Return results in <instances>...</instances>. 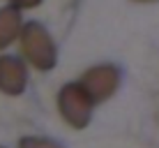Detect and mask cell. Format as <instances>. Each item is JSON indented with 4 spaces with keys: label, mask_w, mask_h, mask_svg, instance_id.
<instances>
[{
    "label": "cell",
    "mask_w": 159,
    "mask_h": 148,
    "mask_svg": "<svg viewBox=\"0 0 159 148\" xmlns=\"http://www.w3.org/2000/svg\"><path fill=\"white\" fill-rule=\"evenodd\" d=\"M19 32H21V51H23V56L28 58L37 69H44V72H46V69L56 67V60H58L56 44H53L51 35L46 32L44 26L30 21V23H25Z\"/></svg>",
    "instance_id": "6da1fadb"
},
{
    "label": "cell",
    "mask_w": 159,
    "mask_h": 148,
    "mask_svg": "<svg viewBox=\"0 0 159 148\" xmlns=\"http://www.w3.org/2000/svg\"><path fill=\"white\" fill-rule=\"evenodd\" d=\"M58 107L62 118L76 130H83L92 118V100L81 84L62 86V90L58 95Z\"/></svg>",
    "instance_id": "7a4b0ae2"
},
{
    "label": "cell",
    "mask_w": 159,
    "mask_h": 148,
    "mask_svg": "<svg viewBox=\"0 0 159 148\" xmlns=\"http://www.w3.org/2000/svg\"><path fill=\"white\" fill-rule=\"evenodd\" d=\"M120 84V72L118 67L113 65H99V67H92L88 69L81 86L85 88V93L90 95L92 102H104L116 93Z\"/></svg>",
    "instance_id": "3957f363"
},
{
    "label": "cell",
    "mask_w": 159,
    "mask_h": 148,
    "mask_svg": "<svg viewBox=\"0 0 159 148\" xmlns=\"http://www.w3.org/2000/svg\"><path fill=\"white\" fill-rule=\"evenodd\" d=\"M28 84V72L21 58L0 56V90L5 95H21Z\"/></svg>",
    "instance_id": "277c9868"
},
{
    "label": "cell",
    "mask_w": 159,
    "mask_h": 148,
    "mask_svg": "<svg viewBox=\"0 0 159 148\" xmlns=\"http://www.w3.org/2000/svg\"><path fill=\"white\" fill-rule=\"evenodd\" d=\"M21 30V14L19 7H2L0 9V49L9 46Z\"/></svg>",
    "instance_id": "5b68a950"
},
{
    "label": "cell",
    "mask_w": 159,
    "mask_h": 148,
    "mask_svg": "<svg viewBox=\"0 0 159 148\" xmlns=\"http://www.w3.org/2000/svg\"><path fill=\"white\" fill-rule=\"evenodd\" d=\"M19 148H62L58 141L44 139V136H23L19 141Z\"/></svg>",
    "instance_id": "8992f818"
},
{
    "label": "cell",
    "mask_w": 159,
    "mask_h": 148,
    "mask_svg": "<svg viewBox=\"0 0 159 148\" xmlns=\"http://www.w3.org/2000/svg\"><path fill=\"white\" fill-rule=\"evenodd\" d=\"M42 0H12L14 7H21V9H28V7H37Z\"/></svg>",
    "instance_id": "52a82bcc"
},
{
    "label": "cell",
    "mask_w": 159,
    "mask_h": 148,
    "mask_svg": "<svg viewBox=\"0 0 159 148\" xmlns=\"http://www.w3.org/2000/svg\"><path fill=\"white\" fill-rule=\"evenodd\" d=\"M136 2H150V0H136Z\"/></svg>",
    "instance_id": "ba28073f"
},
{
    "label": "cell",
    "mask_w": 159,
    "mask_h": 148,
    "mask_svg": "<svg viewBox=\"0 0 159 148\" xmlns=\"http://www.w3.org/2000/svg\"><path fill=\"white\" fill-rule=\"evenodd\" d=\"M0 148H2V146H0Z\"/></svg>",
    "instance_id": "9c48e42d"
}]
</instances>
